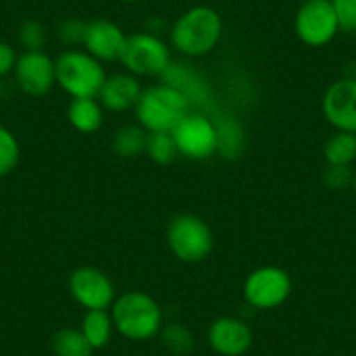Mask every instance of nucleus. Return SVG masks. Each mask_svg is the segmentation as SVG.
I'll return each mask as SVG.
<instances>
[{
	"label": "nucleus",
	"instance_id": "f257e3e1",
	"mask_svg": "<svg viewBox=\"0 0 356 356\" xmlns=\"http://www.w3.org/2000/svg\"><path fill=\"white\" fill-rule=\"evenodd\" d=\"M222 18L208 6H196L173 23L170 40L175 49L187 58L210 54L222 39Z\"/></svg>",
	"mask_w": 356,
	"mask_h": 356
},
{
	"label": "nucleus",
	"instance_id": "f03ea898",
	"mask_svg": "<svg viewBox=\"0 0 356 356\" xmlns=\"http://www.w3.org/2000/svg\"><path fill=\"white\" fill-rule=\"evenodd\" d=\"M114 328L129 341H147L163 328V311L149 293L131 290L114 300L111 311Z\"/></svg>",
	"mask_w": 356,
	"mask_h": 356
},
{
	"label": "nucleus",
	"instance_id": "7ed1b4c3",
	"mask_svg": "<svg viewBox=\"0 0 356 356\" xmlns=\"http://www.w3.org/2000/svg\"><path fill=\"white\" fill-rule=\"evenodd\" d=\"M189 102L178 89L161 84L143 89L135 112L140 126L149 133H171L189 114Z\"/></svg>",
	"mask_w": 356,
	"mask_h": 356
},
{
	"label": "nucleus",
	"instance_id": "20e7f679",
	"mask_svg": "<svg viewBox=\"0 0 356 356\" xmlns=\"http://www.w3.org/2000/svg\"><path fill=\"white\" fill-rule=\"evenodd\" d=\"M56 84L74 98H98L107 74L97 58L86 51L68 49L54 61Z\"/></svg>",
	"mask_w": 356,
	"mask_h": 356
},
{
	"label": "nucleus",
	"instance_id": "39448f33",
	"mask_svg": "<svg viewBox=\"0 0 356 356\" xmlns=\"http://www.w3.org/2000/svg\"><path fill=\"white\" fill-rule=\"evenodd\" d=\"M166 241L173 255L187 264L208 259L213 250L210 225L193 213H180L171 218L166 229Z\"/></svg>",
	"mask_w": 356,
	"mask_h": 356
},
{
	"label": "nucleus",
	"instance_id": "423d86ee",
	"mask_svg": "<svg viewBox=\"0 0 356 356\" xmlns=\"http://www.w3.org/2000/svg\"><path fill=\"white\" fill-rule=\"evenodd\" d=\"M121 61L129 74L136 77H161L171 63L168 44L152 32L128 35Z\"/></svg>",
	"mask_w": 356,
	"mask_h": 356
},
{
	"label": "nucleus",
	"instance_id": "0eeeda50",
	"mask_svg": "<svg viewBox=\"0 0 356 356\" xmlns=\"http://www.w3.org/2000/svg\"><path fill=\"white\" fill-rule=\"evenodd\" d=\"M292 293V278L282 267L264 266L250 273L243 285V296L255 309H275Z\"/></svg>",
	"mask_w": 356,
	"mask_h": 356
},
{
	"label": "nucleus",
	"instance_id": "6e6552de",
	"mask_svg": "<svg viewBox=\"0 0 356 356\" xmlns=\"http://www.w3.org/2000/svg\"><path fill=\"white\" fill-rule=\"evenodd\" d=\"M339 22L332 0H304L296 15V33L309 47H323L335 39Z\"/></svg>",
	"mask_w": 356,
	"mask_h": 356
},
{
	"label": "nucleus",
	"instance_id": "1a4fd4ad",
	"mask_svg": "<svg viewBox=\"0 0 356 356\" xmlns=\"http://www.w3.org/2000/svg\"><path fill=\"white\" fill-rule=\"evenodd\" d=\"M178 154L187 159L203 161L217 152V129L215 122L201 112L187 114L171 131Z\"/></svg>",
	"mask_w": 356,
	"mask_h": 356
},
{
	"label": "nucleus",
	"instance_id": "9d476101",
	"mask_svg": "<svg viewBox=\"0 0 356 356\" xmlns=\"http://www.w3.org/2000/svg\"><path fill=\"white\" fill-rule=\"evenodd\" d=\"M68 289L75 302L86 311L108 309L115 300V289L107 273L93 266L77 267L68 278Z\"/></svg>",
	"mask_w": 356,
	"mask_h": 356
},
{
	"label": "nucleus",
	"instance_id": "9b49d317",
	"mask_svg": "<svg viewBox=\"0 0 356 356\" xmlns=\"http://www.w3.org/2000/svg\"><path fill=\"white\" fill-rule=\"evenodd\" d=\"M323 115L335 131L356 133V79L332 82L321 102Z\"/></svg>",
	"mask_w": 356,
	"mask_h": 356
},
{
	"label": "nucleus",
	"instance_id": "f8f14e48",
	"mask_svg": "<svg viewBox=\"0 0 356 356\" xmlns=\"http://www.w3.org/2000/svg\"><path fill=\"white\" fill-rule=\"evenodd\" d=\"M16 84L29 97H44L56 84L54 61L44 51H25L16 60Z\"/></svg>",
	"mask_w": 356,
	"mask_h": 356
},
{
	"label": "nucleus",
	"instance_id": "ddd939ff",
	"mask_svg": "<svg viewBox=\"0 0 356 356\" xmlns=\"http://www.w3.org/2000/svg\"><path fill=\"white\" fill-rule=\"evenodd\" d=\"M126 35L118 23L111 19L98 18L86 23V32L82 46L98 61H118L126 46Z\"/></svg>",
	"mask_w": 356,
	"mask_h": 356
},
{
	"label": "nucleus",
	"instance_id": "4468645a",
	"mask_svg": "<svg viewBox=\"0 0 356 356\" xmlns=\"http://www.w3.org/2000/svg\"><path fill=\"white\" fill-rule=\"evenodd\" d=\"M253 341L252 328L239 318L222 316L210 325L208 342L211 349L222 356H241Z\"/></svg>",
	"mask_w": 356,
	"mask_h": 356
},
{
	"label": "nucleus",
	"instance_id": "2eb2a0df",
	"mask_svg": "<svg viewBox=\"0 0 356 356\" xmlns=\"http://www.w3.org/2000/svg\"><path fill=\"white\" fill-rule=\"evenodd\" d=\"M161 79H163L164 84L178 89L189 102V105H194L200 111H208L211 107V93L207 81L189 65L171 61L166 72L161 75Z\"/></svg>",
	"mask_w": 356,
	"mask_h": 356
},
{
	"label": "nucleus",
	"instance_id": "dca6fc26",
	"mask_svg": "<svg viewBox=\"0 0 356 356\" xmlns=\"http://www.w3.org/2000/svg\"><path fill=\"white\" fill-rule=\"evenodd\" d=\"M142 93L143 89L140 86L138 77L129 74V72H124V74H114L107 77L98 98H100V104L105 111L121 114V112L135 108Z\"/></svg>",
	"mask_w": 356,
	"mask_h": 356
},
{
	"label": "nucleus",
	"instance_id": "f3484780",
	"mask_svg": "<svg viewBox=\"0 0 356 356\" xmlns=\"http://www.w3.org/2000/svg\"><path fill=\"white\" fill-rule=\"evenodd\" d=\"M67 115L79 133H95L104 124V107L97 98H74Z\"/></svg>",
	"mask_w": 356,
	"mask_h": 356
},
{
	"label": "nucleus",
	"instance_id": "a211bd4d",
	"mask_svg": "<svg viewBox=\"0 0 356 356\" xmlns=\"http://www.w3.org/2000/svg\"><path fill=\"white\" fill-rule=\"evenodd\" d=\"M215 122L217 129V152L225 159H236L245 149V131L236 119L222 115Z\"/></svg>",
	"mask_w": 356,
	"mask_h": 356
},
{
	"label": "nucleus",
	"instance_id": "6ab92c4d",
	"mask_svg": "<svg viewBox=\"0 0 356 356\" xmlns=\"http://www.w3.org/2000/svg\"><path fill=\"white\" fill-rule=\"evenodd\" d=\"M81 332L93 349H100L108 344L114 332V321L107 309L86 311L81 323Z\"/></svg>",
	"mask_w": 356,
	"mask_h": 356
},
{
	"label": "nucleus",
	"instance_id": "aec40b11",
	"mask_svg": "<svg viewBox=\"0 0 356 356\" xmlns=\"http://www.w3.org/2000/svg\"><path fill=\"white\" fill-rule=\"evenodd\" d=\"M327 164L351 166L356 161V133L335 131L323 147Z\"/></svg>",
	"mask_w": 356,
	"mask_h": 356
},
{
	"label": "nucleus",
	"instance_id": "412c9836",
	"mask_svg": "<svg viewBox=\"0 0 356 356\" xmlns=\"http://www.w3.org/2000/svg\"><path fill=\"white\" fill-rule=\"evenodd\" d=\"M147 138H149V131L142 128V126H122L115 131L114 140H112V150L118 154L119 157H138L145 154Z\"/></svg>",
	"mask_w": 356,
	"mask_h": 356
},
{
	"label": "nucleus",
	"instance_id": "4be33fe9",
	"mask_svg": "<svg viewBox=\"0 0 356 356\" xmlns=\"http://www.w3.org/2000/svg\"><path fill=\"white\" fill-rule=\"evenodd\" d=\"M56 356H91L95 349L84 337L81 328H61L51 339Z\"/></svg>",
	"mask_w": 356,
	"mask_h": 356
},
{
	"label": "nucleus",
	"instance_id": "5701e85b",
	"mask_svg": "<svg viewBox=\"0 0 356 356\" xmlns=\"http://www.w3.org/2000/svg\"><path fill=\"white\" fill-rule=\"evenodd\" d=\"M163 346L175 356H186L194 349V335L186 325L170 323L161 328Z\"/></svg>",
	"mask_w": 356,
	"mask_h": 356
},
{
	"label": "nucleus",
	"instance_id": "b1692460",
	"mask_svg": "<svg viewBox=\"0 0 356 356\" xmlns=\"http://www.w3.org/2000/svg\"><path fill=\"white\" fill-rule=\"evenodd\" d=\"M145 154L161 166H168V164L173 163L178 156L173 135L171 133H149Z\"/></svg>",
	"mask_w": 356,
	"mask_h": 356
},
{
	"label": "nucleus",
	"instance_id": "393cba45",
	"mask_svg": "<svg viewBox=\"0 0 356 356\" xmlns=\"http://www.w3.org/2000/svg\"><path fill=\"white\" fill-rule=\"evenodd\" d=\"M19 161V143L8 128L0 126V177L11 173Z\"/></svg>",
	"mask_w": 356,
	"mask_h": 356
},
{
	"label": "nucleus",
	"instance_id": "a878e982",
	"mask_svg": "<svg viewBox=\"0 0 356 356\" xmlns=\"http://www.w3.org/2000/svg\"><path fill=\"white\" fill-rule=\"evenodd\" d=\"M19 40L26 51H42L47 40V32L40 22L29 19L19 26Z\"/></svg>",
	"mask_w": 356,
	"mask_h": 356
},
{
	"label": "nucleus",
	"instance_id": "bb28decb",
	"mask_svg": "<svg viewBox=\"0 0 356 356\" xmlns=\"http://www.w3.org/2000/svg\"><path fill=\"white\" fill-rule=\"evenodd\" d=\"M323 184L330 191H344L353 186L351 166H334L328 164L323 173Z\"/></svg>",
	"mask_w": 356,
	"mask_h": 356
},
{
	"label": "nucleus",
	"instance_id": "cd10ccee",
	"mask_svg": "<svg viewBox=\"0 0 356 356\" xmlns=\"http://www.w3.org/2000/svg\"><path fill=\"white\" fill-rule=\"evenodd\" d=\"M86 23L77 18H68L58 25V37L65 46H79L84 40Z\"/></svg>",
	"mask_w": 356,
	"mask_h": 356
},
{
	"label": "nucleus",
	"instance_id": "c85d7f7f",
	"mask_svg": "<svg viewBox=\"0 0 356 356\" xmlns=\"http://www.w3.org/2000/svg\"><path fill=\"white\" fill-rule=\"evenodd\" d=\"M335 16L339 22V30L342 32H356V0H332Z\"/></svg>",
	"mask_w": 356,
	"mask_h": 356
},
{
	"label": "nucleus",
	"instance_id": "c756f323",
	"mask_svg": "<svg viewBox=\"0 0 356 356\" xmlns=\"http://www.w3.org/2000/svg\"><path fill=\"white\" fill-rule=\"evenodd\" d=\"M16 60H18V56H16L15 49L9 44L0 42V77H4L11 70H15Z\"/></svg>",
	"mask_w": 356,
	"mask_h": 356
},
{
	"label": "nucleus",
	"instance_id": "7c9ffc66",
	"mask_svg": "<svg viewBox=\"0 0 356 356\" xmlns=\"http://www.w3.org/2000/svg\"><path fill=\"white\" fill-rule=\"evenodd\" d=\"M353 191L356 193V170H353Z\"/></svg>",
	"mask_w": 356,
	"mask_h": 356
},
{
	"label": "nucleus",
	"instance_id": "2f4dec72",
	"mask_svg": "<svg viewBox=\"0 0 356 356\" xmlns=\"http://www.w3.org/2000/svg\"><path fill=\"white\" fill-rule=\"evenodd\" d=\"M124 2H138V0H124Z\"/></svg>",
	"mask_w": 356,
	"mask_h": 356
},
{
	"label": "nucleus",
	"instance_id": "473e14b6",
	"mask_svg": "<svg viewBox=\"0 0 356 356\" xmlns=\"http://www.w3.org/2000/svg\"><path fill=\"white\" fill-rule=\"evenodd\" d=\"M302 2H304V0H302Z\"/></svg>",
	"mask_w": 356,
	"mask_h": 356
}]
</instances>
